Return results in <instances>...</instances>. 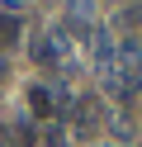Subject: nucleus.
<instances>
[{
    "instance_id": "nucleus-1",
    "label": "nucleus",
    "mask_w": 142,
    "mask_h": 147,
    "mask_svg": "<svg viewBox=\"0 0 142 147\" xmlns=\"http://www.w3.org/2000/svg\"><path fill=\"white\" fill-rule=\"evenodd\" d=\"M71 33H66V24H57V29H47L43 38H38V48H33V57L38 62H47V67H71Z\"/></svg>"
},
{
    "instance_id": "nucleus-7",
    "label": "nucleus",
    "mask_w": 142,
    "mask_h": 147,
    "mask_svg": "<svg viewBox=\"0 0 142 147\" xmlns=\"http://www.w3.org/2000/svg\"><path fill=\"white\" fill-rule=\"evenodd\" d=\"M123 147H128V142H123Z\"/></svg>"
},
{
    "instance_id": "nucleus-6",
    "label": "nucleus",
    "mask_w": 142,
    "mask_h": 147,
    "mask_svg": "<svg viewBox=\"0 0 142 147\" xmlns=\"http://www.w3.org/2000/svg\"><path fill=\"white\" fill-rule=\"evenodd\" d=\"M0 81H5V62H0Z\"/></svg>"
},
{
    "instance_id": "nucleus-4",
    "label": "nucleus",
    "mask_w": 142,
    "mask_h": 147,
    "mask_svg": "<svg viewBox=\"0 0 142 147\" xmlns=\"http://www.w3.org/2000/svg\"><path fill=\"white\" fill-rule=\"evenodd\" d=\"M43 142H47V147H62V128L47 123V128H43Z\"/></svg>"
},
{
    "instance_id": "nucleus-3",
    "label": "nucleus",
    "mask_w": 142,
    "mask_h": 147,
    "mask_svg": "<svg viewBox=\"0 0 142 147\" xmlns=\"http://www.w3.org/2000/svg\"><path fill=\"white\" fill-rule=\"evenodd\" d=\"M28 100H33V109H38V114L57 109V105H52V90H43V86H33V90H28Z\"/></svg>"
},
{
    "instance_id": "nucleus-2",
    "label": "nucleus",
    "mask_w": 142,
    "mask_h": 147,
    "mask_svg": "<svg viewBox=\"0 0 142 147\" xmlns=\"http://www.w3.org/2000/svg\"><path fill=\"white\" fill-rule=\"evenodd\" d=\"M19 43V19L9 14V19H0V48H14Z\"/></svg>"
},
{
    "instance_id": "nucleus-5",
    "label": "nucleus",
    "mask_w": 142,
    "mask_h": 147,
    "mask_svg": "<svg viewBox=\"0 0 142 147\" xmlns=\"http://www.w3.org/2000/svg\"><path fill=\"white\" fill-rule=\"evenodd\" d=\"M5 5H24V0H5Z\"/></svg>"
}]
</instances>
